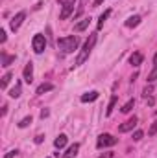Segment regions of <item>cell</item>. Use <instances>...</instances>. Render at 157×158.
<instances>
[{
	"label": "cell",
	"mask_w": 157,
	"mask_h": 158,
	"mask_svg": "<svg viewBox=\"0 0 157 158\" xmlns=\"http://www.w3.org/2000/svg\"><path fill=\"white\" fill-rule=\"evenodd\" d=\"M94 44H96V33H91V35H89V39L85 40V44H83L81 52H79L78 57H76V66L83 64V63H85V61L89 59V55H91V52H92Z\"/></svg>",
	"instance_id": "1"
},
{
	"label": "cell",
	"mask_w": 157,
	"mask_h": 158,
	"mask_svg": "<svg viewBox=\"0 0 157 158\" xmlns=\"http://www.w3.org/2000/svg\"><path fill=\"white\" fill-rule=\"evenodd\" d=\"M57 46H59V50H61V52H65V53H72L74 50H78L79 39L76 37V35H70V37H61V39L57 40Z\"/></svg>",
	"instance_id": "2"
},
{
	"label": "cell",
	"mask_w": 157,
	"mask_h": 158,
	"mask_svg": "<svg viewBox=\"0 0 157 158\" xmlns=\"http://www.w3.org/2000/svg\"><path fill=\"white\" fill-rule=\"evenodd\" d=\"M117 142H118V140L113 136V134H107V132H105V134H100V136H98L96 147H98V149H104V147H113Z\"/></svg>",
	"instance_id": "3"
},
{
	"label": "cell",
	"mask_w": 157,
	"mask_h": 158,
	"mask_svg": "<svg viewBox=\"0 0 157 158\" xmlns=\"http://www.w3.org/2000/svg\"><path fill=\"white\" fill-rule=\"evenodd\" d=\"M32 44H34V52H35V53H43L44 48H46V39H44V35H41V33L34 35Z\"/></svg>",
	"instance_id": "4"
},
{
	"label": "cell",
	"mask_w": 157,
	"mask_h": 158,
	"mask_svg": "<svg viewBox=\"0 0 157 158\" xmlns=\"http://www.w3.org/2000/svg\"><path fill=\"white\" fill-rule=\"evenodd\" d=\"M24 19H26V13H24V11H19V13L11 19V22H9L11 30H13V31H17V30L20 28V24H22V20H24Z\"/></svg>",
	"instance_id": "5"
},
{
	"label": "cell",
	"mask_w": 157,
	"mask_h": 158,
	"mask_svg": "<svg viewBox=\"0 0 157 158\" xmlns=\"http://www.w3.org/2000/svg\"><path fill=\"white\" fill-rule=\"evenodd\" d=\"M137 121H139V119H137V116H133V118L128 119L126 123H122V125L118 127V131H120V132H128V131H133V127L137 125Z\"/></svg>",
	"instance_id": "6"
},
{
	"label": "cell",
	"mask_w": 157,
	"mask_h": 158,
	"mask_svg": "<svg viewBox=\"0 0 157 158\" xmlns=\"http://www.w3.org/2000/svg\"><path fill=\"white\" fill-rule=\"evenodd\" d=\"M22 77H24V81H26V83H32V81H34V64H32V63H28V64L24 66Z\"/></svg>",
	"instance_id": "7"
},
{
	"label": "cell",
	"mask_w": 157,
	"mask_h": 158,
	"mask_svg": "<svg viewBox=\"0 0 157 158\" xmlns=\"http://www.w3.org/2000/svg\"><path fill=\"white\" fill-rule=\"evenodd\" d=\"M142 59H144L142 53H141V52H135V53L129 55V64H131V66H141V64H142Z\"/></svg>",
	"instance_id": "8"
},
{
	"label": "cell",
	"mask_w": 157,
	"mask_h": 158,
	"mask_svg": "<svg viewBox=\"0 0 157 158\" xmlns=\"http://www.w3.org/2000/svg\"><path fill=\"white\" fill-rule=\"evenodd\" d=\"M98 92L96 90H92V92H87V94H83L81 96V103H91V101H96L98 99Z\"/></svg>",
	"instance_id": "9"
},
{
	"label": "cell",
	"mask_w": 157,
	"mask_h": 158,
	"mask_svg": "<svg viewBox=\"0 0 157 158\" xmlns=\"http://www.w3.org/2000/svg\"><path fill=\"white\" fill-rule=\"evenodd\" d=\"M78 151H79V143H72V145L67 149V153L63 155V158H74L78 155Z\"/></svg>",
	"instance_id": "10"
},
{
	"label": "cell",
	"mask_w": 157,
	"mask_h": 158,
	"mask_svg": "<svg viewBox=\"0 0 157 158\" xmlns=\"http://www.w3.org/2000/svg\"><path fill=\"white\" fill-rule=\"evenodd\" d=\"M67 140H69V138H67V134H59V136L56 138V142H54V145H56L57 149H63V147L67 145Z\"/></svg>",
	"instance_id": "11"
},
{
	"label": "cell",
	"mask_w": 157,
	"mask_h": 158,
	"mask_svg": "<svg viewBox=\"0 0 157 158\" xmlns=\"http://www.w3.org/2000/svg\"><path fill=\"white\" fill-rule=\"evenodd\" d=\"M141 24V17L139 15H133V17H129L128 20H126V26L128 28H135V26H139Z\"/></svg>",
	"instance_id": "12"
},
{
	"label": "cell",
	"mask_w": 157,
	"mask_h": 158,
	"mask_svg": "<svg viewBox=\"0 0 157 158\" xmlns=\"http://www.w3.org/2000/svg\"><path fill=\"white\" fill-rule=\"evenodd\" d=\"M11 63H15V55H7L6 52H2V66H9Z\"/></svg>",
	"instance_id": "13"
},
{
	"label": "cell",
	"mask_w": 157,
	"mask_h": 158,
	"mask_svg": "<svg viewBox=\"0 0 157 158\" xmlns=\"http://www.w3.org/2000/svg\"><path fill=\"white\" fill-rule=\"evenodd\" d=\"M52 88H54V85H52V83H43V85L37 86V90H35V92L41 96V94H44V92H50Z\"/></svg>",
	"instance_id": "14"
},
{
	"label": "cell",
	"mask_w": 157,
	"mask_h": 158,
	"mask_svg": "<svg viewBox=\"0 0 157 158\" xmlns=\"http://www.w3.org/2000/svg\"><path fill=\"white\" fill-rule=\"evenodd\" d=\"M89 22H91V19H83L81 22H78V24L74 26V31H83V30H87V28H89Z\"/></svg>",
	"instance_id": "15"
},
{
	"label": "cell",
	"mask_w": 157,
	"mask_h": 158,
	"mask_svg": "<svg viewBox=\"0 0 157 158\" xmlns=\"http://www.w3.org/2000/svg\"><path fill=\"white\" fill-rule=\"evenodd\" d=\"M117 101H118V98H117V96H113V98L109 99V105H107V110H105V116H111V114H113V109H115V105H117Z\"/></svg>",
	"instance_id": "16"
},
{
	"label": "cell",
	"mask_w": 157,
	"mask_h": 158,
	"mask_svg": "<svg viewBox=\"0 0 157 158\" xmlns=\"http://www.w3.org/2000/svg\"><path fill=\"white\" fill-rule=\"evenodd\" d=\"M109 15H111V9H107V11H104V15H100V19H98V30L104 28V22L109 19Z\"/></svg>",
	"instance_id": "17"
},
{
	"label": "cell",
	"mask_w": 157,
	"mask_h": 158,
	"mask_svg": "<svg viewBox=\"0 0 157 158\" xmlns=\"http://www.w3.org/2000/svg\"><path fill=\"white\" fill-rule=\"evenodd\" d=\"M20 94H22V90H20V83H15V86L9 90V96H11V98H20Z\"/></svg>",
	"instance_id": "18"
},
{
	"label": "cell",
	"mask_w": 157,
	"mask_h": 158,
	"mask_svg": "<svg viewBox=\"0 0 157 158\" xmlns=\"http://www.w3.org/2000/svg\"><path fill=\"white\" fill-rule=\"evenodd\" d=\"M32 121H34V118H32V116H26V118H22L20 121H19V127H20V129H26Z\"/></svg>",
	"instance_id": "19"
},
{
	"label": "cell",
	"mask_w": 157,
	"mask_h": 158,
	"mask_svg": "<svg viewBox=\"0 0 157 158\" xmlns=\"http://www.w3.org/2000/svg\"><path fill=\"white\" fill-rule=\"evenodd\" d=\"M133 105H135V99H129V101H128V103H126V105H124V107L120 109V110H122L124 114H128V112H129V110L133 109Z\"/></svg>",
	"instance_id": "20"
},
{
	"label": "cell",
	"mask_w": 157,
	"mask_h": 158,
	"mask_svg": "<svg viewBox=\"0 0 157 158\" xmlns=\"http://www.w3.org/2000/svg\"><path fill=\"white\" fill-rule=\"evenodd\" d=\"M9 79H11V72H6V74H4V77H2L0 86H2V88H6V86H7V83H9Z\"/></svg>",
	"instance_id": "21"
},
{
	"label": "cell",
	"mask_w": 157,
	"mask_h": 158,
	"mask_svg": "<svg viewBox=\"0 0 157 158\" xmlns=\"http://www.w3.org/2000/svg\"><path fill=\"white\" fill-rule=\"evenodd\" d=\"M155 134H157V119L152 123V127L148 129V136H155Z\"/></svg>",
	"instance_id": "22"
},
{
	"label": "cell",
	"mask_w": 157,
	"mask_h": 158,
	"mask_svg": "<svg viewBox=\"0 0 157 158\" xmlns=\"http://www.w3.org/2000/svg\"><path fill=\"white\" fill-rule=\"evenodd\" d=\"M155 79H157V68H154V70L148 74V83H154Z\"/></svg>",
	"instance_id": "23"
},
{
	"label": "cell",
	"mask_w": 157,
	"mask_h": 158,
	"mask_svg": "<svg viewBox=\"0 0 157 158\" xmlns=\"http://www.w3.org/2000/svg\"><path fill=\"white\" fill-rule=\"evenodd\" d=\"M142 136H144V132H142V131H135V132H133V140H135V142L142 140Z\"/></svg>",
	"instance_id": "24"
},
{
	"label": "cell",
	"mask_w": 157,
	"mask_h": 158,
	"mask_svg": "<svg viewBox=\"0 0 157 158\" xmlns=\"http://www.w3.org/2000/svg\"><path fill=\"white\" fill-rule=\"evenodd\" d=\"M74 2H76V0H59L61 7H67V6H74Z\"/></svg>",
	"instance_id": "25"
},
{
	"label": "cell",
	"mask_w": 157,
	"mask_h": 158,
	"mask_svg": "<svg viewBox=\"0 0 157 158\" xmlns=\"http://www.w3.org/2000/svg\"><path fill=\"white\" fill-rule=\"evenodd\" d=\"M146 103H148V105H155V99H154L152 96H148V98H146Z\"/></svg>",
	"instance_id": "26"
},
{
	"label": "cell",
	"mask_w": 157,
	"mask_h": 158,
	"mask_svg": "<svg viewBox=\"0 0 157 158\" xmlns=\"http://www.w3.org/2000/svg\"><path fill=\"white\" fill-rule=\"evenodd\" d=\"M15 156H17V151H9V153H7L4 158H15Z\"/></svg>",
	"instance_id": "27"
},
{
	"label": "cell",
	"mask_w": 157,
	"mask_h": 158,
	"mask_svg": "<svg viewBox=\"0 0 157 158\" xmlns=\"http://www.w3.org/2000/svg\"><path fill=\"white\" fill-rule=\"evenodd\" d=\"M48 114H50V112H48L46 109H43V110H41V118H43V119H44V118H48Z\"/></svg>",
	"instance_id": "28"
},
{
	"label": "cell",
	"mask_w": 157,
	"mask_h": 158,
	"mask_svg": "<svg viewBox=\"0 0 157 158\" xmlns=\"http://www.w3.org/2000/svg\"><path fill=\"white\" fill-rule=\"evenodd\" d=\"M0 42H6V31L0 30Z\"/></svg>",
	"instance_id": "29"
},
{
	"label": "cell",
	"mask_w": 157,
	"mask_h": 158,
	"mask_svg": "<svg viewBox=\"0 0 157 158\" xmlns=\"http://www.w3.org/2000/svg\"><path fill=\"white\" fill-rule=\"evenodd\" d=\"M150 94H152V86H146V88H144V96H146V98H148V96H150Z\"/></svg>",
	"instance_id": "30"
},
{
	"label": "cell",
	"mask_w": 157,
	"mask_h": 158,
	"mask_svg": "<svg viewBox=\"0 0 157 158\" xmlns=\"http://www.w3.org/2000/svg\"><path fill=\"white\" fill-rule=\"evenodd\" d=\"M43 140H44V136H43V134H39V136H35V143H41Z\"/></svg>",
	"instance_id": "31"
},
{
	"label": "cell",
	"mask_w": 157,
	"mask_h": 158,
	"mask_svg": "<svg viewBox=\"0 0 157 158\" xmlns=\"http://www.w3.org/2000/svg\"><path fill=\"white\" fill-rule=\"evenodd\" d=\"M100 158H113V153H105V155H102Z\"/></svg>",
	"instance_id": "32"
},
{
	"label": "cell",
	"mask_w": 157,
	"mask_h": 158,
	"mask_svg": "<svg viewBox=\"0 0 157 158\" xmlns=\"http://www.w3.org/2000/svg\"><path fill=\"white\" fill-rule=\"evenodd\" d=\"M102 2H104V0H94V7H98V6H102Z\"/></svg>",
	"instance_id": "33"
},
{
	"label": "cell",
	"mask_w": 157,
	"mask_h": 158,
	"mask_svg": "<svg viewBox=\"0 0 157 158\" xmlns=\"http://www.w3.org/2000/svg\"><path fill=\"white\" fill-rule=\"evenodd\" d=\"M154 68H157V53L154 55Z\"/></svg>",
	"instance_id": "34"
}]
</instances>
